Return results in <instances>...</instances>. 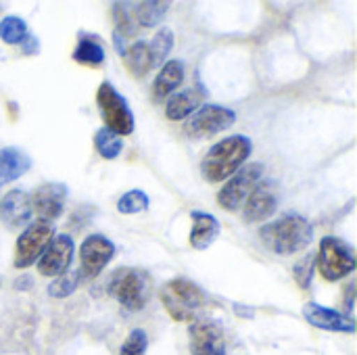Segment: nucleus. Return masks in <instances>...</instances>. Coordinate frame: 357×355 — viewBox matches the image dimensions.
Returning <instances> with one entry per match:
<instances>
[{
  "mask_svg": "<svg viewBox=\"0 0 357 355\" xmlns=\"http://www.w3.org/2000/svg\"><path fill=\"white\" fill-rule=\"evenodd\" d=\"M261 245L276 255H295L314 241V226L299 213H287L259 230Z\"/></svg>",
  "mask_w": 357,
  "mask_h": 355,
  "instance_id": "nucleus-1",
  "label": "nucleus"
},
{
  "mask_svg": "<svg viewBox=\"0 0 357 355\" xmlns=\"http://www.w3.org/2000/svg\"><path fill=\"white\" fill-rule=\"evenodd\" d=\"M253 153L249 136L234 134L215 142L201 161V174L207 182H226L232 178Z\"/></svg>",
  "mask_w": 357,
  "mask_h": 355,
  "instance_id": "nucleus-2",
  "label": "nucleus"
},
{
  "mask_svg": "<svg viewBox=\"0 0 357 355\" xmlns=\"http://www.w3.org/2000/svg\"><path fill=\"white\" fill-rule=\"evenodd\" d=\"M161 303L165 312L176 322H195L199 312L205 308V293L199 285H195L188 278H172L165 282L159 291Z\"/></svg>",
  "mask_w": 357,
  "mask_h": 355,
  "instance_id": "nucleus-3",
  "label": "nucleus"
},
{
  "mask_svg": "<svg viewBox=\"0 0 357 355\" xmlns=\"http://www.w3.org/2000/svg\"><path fill=\"white\" fill-rule=\"evenodd\" d=\"M107 291L119 301V305H123L130 312H138L151 299L153 280L146 270L123 266V268H117L109 276Z\"/></svg>",
  "mask_w": 357,
  "mask_h": 355,
  "instance_id": "nucleus-4",
  "label": "nucleus"
},
{
  "mask_svg": "<svg viewBox=\"0 0 357 355\" xmlns=\"http://www.w3.org/2000/svg\"><path fill=\"white\" fill-rule=\"evenodd\" d=\"M356 251L351 245L337 236H326L320 243V251L316 253V268L320 276L328 282H337L349 276L356 270Z\"/></svg>",
  "mask_w": 357,
  "mask_h": 355,
  "instance_id": "nucleus-5",
  "label": "nucleus"
},
{
  "mask_svg": "<svg viewBox=\"0 0 357 355\" xmlns=\"http://www.w3.org/2000/svg\"><path fill=\"white\" fill-rule=\"evenodd\" d=\"M96 105H98V111L107 130L115 132L117 136H130L134 132V126H136L134 113L128 100L117 92V88L111 82H102L98 86Z\"/></svg>",
  "mask_w": 357,
  "mask_h": 355,
  "instance_id": "nucleus-6",
  "label": "nucleus"
},
{
  "mask_svg": "<svg viewBox=\"0 0 357 355\" xmlns=\"http://www.w3.org/2000/svg\"><path fill=\"white\" fill-rule=\"evenodd\" d=\"M264 180V165L261 163H249L243 165L232 178H228L218 192V205L230 213L241 211L253 188Z\"/></svg>",
  "mask_w": 357,
  "mask_h": 355,
  "instance_id": "nucleus-7",
  "label": "nucleus"
},
{
  "mask_svg": "<svg viewBox=\"0 0 357 355\" xmlns=\"http://www.w3.org/2000/svg\"><path fill=\"white\" fill-rule=\"evenodd\" d=\"M236 121V113L222 105H203L199 107L188 121L184 123V132L190 138H211L228 128H232Z\"/></svg>",
  "mask_w": 357,
  "mask_h": 355,
  "instance_id": "nucleus-8",
  "label": "nucleus"
},
{
  "mask_svg": "<svg viewBox=\"0 0 357 355\" xmlns=\"http://www.w3.org/2000/svg\"><path fill=\"white\" fill-rule=\"evenodd\" d=\"M52 239H54V228L50 224H46V222H33V224H29L21 232V236L17 239L15 259H13L15 268L23 270V268H29L31 264H36Z\"/></svg>",
  "mask_w": 357,
  "mask_h": 355,
  "instance_id": "nucleus-9",
  "label": "nucleus"
},
{
  "mask_svg": "<svg viewBox=\"0 0 357 355\" xmlns=\"http://www.w3.org/2000/svg\"><path fill=\"white\" fill-rule=\"evenodd\" d=\"M115 255V245L102 234H90L79 247V278L94 280Z\"/></svg>",
  "mask_w": 357,
  "mask_h": 355,
  "instance_id": "nucleus-10",
  "label": "nucleus"
},
{
  "mask_svg": "<svg viewBox=\"0 0 357 355\" xmlns=\"http://www.w3.org/2000/svg\"><path fill=\"white\" fill-rule=\"evenodd\" d=\"M67 195H69V188L63 182H46V184L38 186L33 190V195L29 197L31 211L38 218V222L50 224L56 218H61L65 211Z\"/></svg>",
  "mask_w": 357,
  "mask_h": 355,
  "instance_id": "nucleus-11",
  "label": "nucleus"
},
{
  "mask_svg": "<svg viewBox=\"0 0 357 355\" xmlns=\"http://www.w3.org/2000/svg\"><path fill=\"white\" fill-rule=\"evenodd\" d=\"M188 343L192 355H226V337L215 320L201 318L188 328Z\"/></svg>",
  "mask_w": 357,
  "mask_h": 355,
  "instance_id": "nucleus-12",
  "label": "nucleus"
},
{
  "mask_svg": "<svg viewBox=\"0 0 357 355\" xmlns=\"http://www.w3.org/2000/svg\"><path fill=\"white\" fill-rule=\"evenodd\" d=\"M73 239L69 234H54L44 253L38 259V272L46 278H56L65 274L73 262Z\"/></svg>",
  "mask_w": 357,
  "mask_h": 355,
  "instance_id": "nucleus-13",
  "label": "nucleus"
},
{
  "mask_svg": "<svg viewBox=\"0 0 357 355\" xmlns=\"http://www.w3.org/2000/svg\"><path fill=\"white\" fill-rule=\"evenodd\" d=\"M276 207H278V195H276L274 184L261 180L253 188V192L249 195V199L245 201L243 220L247 224H259V222L268 220L270 216H274Z\"/></svg>",
  "mask_w": 357,
  "mask_h": 355,
  "instance_id": "nucleus-14",
  "label": "nucleus"
},
{
  "mask_svg": "<svg viewBox=\"0 0 357 355\" xmlns=\"http://www.w3.org/2000/svg\"><path fill=\"white\" fill-rule=\"evenodd\" d=\"M303 318L320 331L356 333V320L349 314H341V312L324 308L320 303H305L303 305Z\"/></svg>",
  "mask_w": 357,
  "mask_h": 355,
  "instance_id": "nucleus-15",
  "label": "nucleus"
},
{
  "mask_svg": "<svg viewBox=\"0 0 357 355\" xmlns=\"http://www.w3.org/2000/svg\"><path fill=\"white\" fill-rule=\"evenodd\" d=\"M31 201L29 195L21 188H13L8 190L2 199H0V220L8 226V228H23L31 222Z\"/></svg>",
  "mask_w": 357,
  "mask_h": 355,
  "instance_id": "nucleus-16",
  "label": "nucleus"
},
{
  "mask_svg": "<svg viewBox=\"0 0 357 355\" xmlns=\"http://www.w3.org/2000/svg\"><path fill=\"white\" fill-rule=\"evenodd\" d=\"M207 96V90L197 84L192 88H186L182 92H176L165 103V117L169 121H182L188 119L199 107H203V100Z\"/></svg>",
  "mask_w": 357,
  "mask_h": 355,
  "instance_id": "nucleus-17",
  "label": "nucleus"
},
{
  "mask_svg": "<svg viewBox=\"0 0 357 355\" xmlns=\"http://www.w3.org/2000/svg\"><path fill=\"white\" fill-rule=\"evenodd\" d=\"M184 75H186V67H184V61L180 59H172L167 61L161 71L157 73L153 86H151V94H153V103H163L165 98L172 96V92L184 82Z\"/></svg>",
  "mask_w": 357,
  "mask_h": 355,
  "instance_id": "nucleus-18",
  "label": "nucleus"
},
{
  "mask_svg": "<svg viewBox=\"0 0 357 355\" xmlns=\"http://www.w3.org/2000/svg\"><path fill=\"white\" fill-rule=\"evenodd\" d=\"M190 220H192V228H190V236H188L190 247H195L199 251L209 249L220 234L218 218L207 211H192Z\"/></svg>",
  "mask_w": 357,
  "mask_h": 355,
  "instance_id": "nucleus-19",
  "label": "nucleus"
},
{
  "mask_svg": "<svg viewBox=\"0 0 357 355\" xmlns=\"http://www.w3.org/2000/svg\"><path fill=\"white\" fill-rule=\"evenodd\" d=\"M31 169V157L17 146H6L0 151V186L13 182Z\"/></svg>",
  "mask_w": 357,
  "mask_h": 355,
  "instance_id": "nucleus-20",
  "label": "nucleus"
},
{
  "mask_svg": "<svg viewBox=\"0 0 357 355\" xmlns=\"http://www.w3.org/2000/svg\"><path fill=\"white\" fill-rule=\"evenodd\" d=\"M169 6L172 4L165 2V0H146V2H140V4L134 6L132 17H134L136 25H142V27L151 29V27H157L165 19Z\"/></svg>",
  "mask_w": 357,
  "mask_h": 355,
  "instance_id": "nucleus-21",
  "label": "nucleus"
},
{
  "mask_svg": "<svg viewBox=\"0 0 357 355\" xmlns=\"http://www.w3.org/2000/svg\"><path fill=\"white\" fill-rule=\"evenodd\" d=\"M73 61L79 65H88V67H98L105 61V48L100 44L98 38L94 36H86L82 33L77 40V46L73 50Z\"/></svg>",
  "mask_w": 357,
  "mask_h": 355,
  "instance_id": "nucleus-22",
  "label": "nucleus"
},
{
  "mask_svg": "<svg viewBox=\"0 0 357 355\" xmlns=\"http://www.w3.org/2000/svg\"><path fill=\"white\" fill-rule=\"evenodd\" d=\"M123 63L128 67V71L134 77H144L151 69V56H149V42L138 40L134 44L128 46L126 54H123Z\"/></svg>",
  "mask_w": 357,
  "mask_h": 355,
  "instance_id": "nucleus-23",
  "label": "nucleus"
},
{
  "mask_svg": "<svg viewBox=\"0 0 357 355\" xmlns=\"http://www.w3.org/2000/svg\"><path fill=\"white\" fill-rule=\"evenodd\" d=\"M174 42H176V36H174V31H172L169 27L157 29V33H155L153 40L149 42L151 67L161 65V63L169 56V52H172V48H174Z\"/></svg>",
  "mask_w": 357,
  "mask_h": 355,
  "instance_id": "nucleus-24",
  "label": "nucleus"
},
{
  "mask_svg": "<svg viewBox=\"0 0 357 355\" xmlns=\"http://www.w3.org/2000/svg\"><path fill=\"white\" fill-rule=\"evenodd\" d=\"M94 146H96V151H98V155L102 159H117L121 155V151H123V140L115 132H111L107 128H100L94 134Z\"/></svg>",
  "mask_w": 357,
  "mask_h": 355,
  "instance_id": "nucleus-25",
  "label": "nucleus"
},
{
  "mask_svg": "<svg viewBox=\"0 0 357 355\" xmlns=\"http://www.w3.org/2000/svg\"><path fill=\"white\" fill-rule=\"evenodd\" d=\"M82 278H79V272L77 270H67L65 274L56 276L50 285H48V295L52 299H67L75 293V289L79 287Z\"/></svg>",
  "mask_w": 357,
  "mask_h": 355,
  "instance_id": "nucleus-26",
  "label": "nucleus"
},
{
  "mask_svg": "<svg viewBox=\"0 0 357 355\" xmlns=\"http://www.w3.org/2000/svg\"><path fill=\"white\" fill-rule=\"evenodd\" d=\"M151 205V199L144 190L140 188H134V190H128L119 197L117 201V211L123 213V216H136V213H142L146 211Z\"/></svg>",
  "mask_w": 357,
  "mask_h": 355,
  "instance_id": "nucleus-27",
  "label": "nucleus"
},
{
  "mask_svg": "<svg viewBox=\"0 0 357 355\" xmlns=\"http://www.w3.org/2000/svg\"><path fill=\"white\" fill-rule=\"evenodd\" d=\"M113 21H115V31L123 38H132L136 36V21L132 17V10L128 2H113Z\"/></svg>",
  "mask_w": 357,
  "mask_h": 355,
  "instance_id": "nucleus-28",
  "label": "nucleus"
},
{
  "mask_svg": "<svg viewBox=\"0 0 357 355\" xmlns=\"http://www.w3.org/2000/svg\"><path fill=\"white\" fill-rule=\"evenodd\" d=\"M27 36V23L21 17L8 15L0 21V40L6 44H19Z\"/></svg>",
  "mask_w": 357,
  "mask_h": 355,
  "instance_id": "nucleus-29",
  "label": "nucleus"
},
{
  "mask_svg": "<svg viewBox=\"0 0 357 355\" xmlns=\"http://www.w3.org/2000/svg\"><path fill=\"white\" fill-rule=\"evenodd\" d=\"M316 272V253H307L305 257H301L295 266H293V276L299 289L307 291L312 287V278Z\"/></svg>",
  "mask_w": 357,
  "mask_h": 355,
  "instance_id": "nucleus-30",
  "label": "nucleus"
},
{
  "mask_svg": "<svg viewBox=\"0 0 357 355\" xmlns=\"http://www.w3.org/2000/svg\"><path fill=\"white\" fill-rule=\"evenodd\" d=\"M146 347H149V337L144 331L136 328L128 335V339L123 341L119 355H144L146 354Z\"/></svg>",
  "mask_w": 357,
  "mask_h": 355,
  "instance_id": "nucleus-31",
  "label": "nucleus"
},
{
  "mask_svg": "<svg viewBox=\"0 0 357 355\" xmlns=\"http://www.w3.org/2000/svg\"><path fill=\"white\" fill-rule=\"evenodd\" d=\"M19 44H21V52L27 54V56H33V54L40 52V40L33 33H27Z\"/></svg>",
  "mask_w": 357,
  "mask_h": 355,
  "instance_id": "nucleus-32",
  "label": "nucleus"
},
{
  "mask_svg": "<svg viewBox=\"0 0 357 355\" xmlns=\"http://www.w3.org/2000/svg\"><path fill=\"white\" fill-rule=\"evenodd\" d=\"M17 291H29L31 287H33V278L29 276V274H23V276H19L17 280H15V285H13Z\"/></svg>",
  "mask_w": 357,
  "mask_h": 355,
  "instance_id": "nucleus-33",
  "label": "nucleus"
},
{
  "mask_svg": "<svg viewBox=\"0 0 357 355\" xmlns=\"http://www.w3.org/2000/svg\"><path fill=\"white\" fill-rule=\"evenodd\" d=\"M113 46H115L117 54L123 59V54H126V50H128V44H126V38H123V36H119L117 31H113Z\"/></svg>",
  "mask_w": 357,
  "mask_h": 355,
  "instance_id": "nucleus-34",
  "label": "nucleus"
},
{
  "mask_svg": "<svg viewBox=\"0 0 357 355\" xmlns=\"http://www.w3.org/2000/svg\"><path fill=\"white\" fill-rule=\"evenodd\" d=\"M234 312L236 316H243V318H255V310L253 308H247V305H241V303H234Z\"/></svg>",
  "mask_w": 357,
  "mask_h": 355,
  "instance_id": "nucleus-35",
  "label": "nucleus"
},
{
  "mask_svg": "<svg viewBox=\"0 0 357 355\" xmlns=\"http://www.w3.org/2000/svg\"><path fill=\"white\" fill-rule=\"evenodd\" d=\"M345 295H347V310H349V312H354V285H349V287H347Z\"/></svg>",
  "mask_w": 357,
  "mask_h": 355,
  "instance_id": "nucleus-36",
  "label": "nucleus"
}]
</instances>
